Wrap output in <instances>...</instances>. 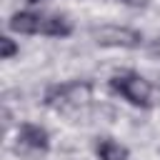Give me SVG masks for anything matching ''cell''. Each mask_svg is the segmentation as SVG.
I'll return each instance as SVG.
<instances>
[{
  "label": "cell",
  "instance_id": "obj_1",
  "mask_svg": "<svg viewBox=\"0 0 160 160\" xmlns=\"http://www.w3.org/2000/svg\"><path fill=\"white\" fill-rule=\"evenodd\" d=\"M10 30L20 35H50V38H68L72 32V25L62 15H42V12H15L10 18Z\"/></svg>",
  "mask_w": 160,
  "mask_h": 160
},
{
  "label": "cell",
  "instance_id": "obj_2",
  "mask_svg": "<svg viewBox=\"0 0 160 160\" xmlns=\"http://www.w3.org/2000/svg\"><path fill=\"white\" fill-rule=\"evenodd\" d=\"M90 90L92 85L90 82H82V80H70V82H60V85H50L45 90V98L42 102L52 110H60V112H68L72 108H80L82 102L90 100Z\"/></svg>",
  "mask_w": 160,
  "mask_h": 160
},
{
  "label": "cell",
  "instance_id": "obj_3",
  "mask_svg": "<svg viewBox=\"0 0 160 160\" xmlns=\"http://www.w3.org/2000/svg\"><path fill=\"white\" fill-rule=\"evenodd\" d=\"M110 88L120 98H125L130 105H135V108H150L152 105V88H150V82L142 75L132 72V70L115 72L110 78Z\"/></svg>",
  "mask_w": 160,
  "mask_h": 160
},
{
  "label": "cell",
  "instance_id": "obj_4",
  "mask_svg": "<svg viewBox=\"0 0 160 160\" xmlns=\"http://www.w3.org/2000/svg\"><path fill=\"white\" fill-rule=\"evenodd\" d=\"M92 40L100 48H140L142 45V32L132 30V28H122V25H100L92 30Z\"/></svg>",
  "mask_w": 160,
  "mask_h": 160
},
{
  "label": "cell",
  "instance_id": "obj_5",
  "mask_svg": "<svg viewBox=\"0 0 160 160\" xmlns=\"http://www.w3.org/2000/svg\"><path fill=\"white\" fill-rule=\"evenodd\" d=\"M18 138H20L22 145H28V148H32V150H48V148H50V135H48V130L40 128V125H35V122H22Z\"/></svg>",
  "mask_w": 160,
  "mask_h": 160
},
{
  "label": "cell",
  "instance_id": "obj_6",
  "mask_svg": "<svg viewBox=\"0 0 160 160\" xmlns=\"http://www.w3.org/2000/svg\"><path fill=\"white\" fill-rule=\"evenodd\" d=\"M95 152H98V158L100 160H128V148L125 145H120L118 140H112V138H100L98 142H95Z\"/></svg>",
  "mask_w": 160,
  "mask_h": 160
},
{
  "label": "cell",
  "instance_id": "obj_7",
  "mask_svg": "<svg viewBox=\"0 0 160 160\" xmlns=\"http://www.w3.org/2000/svg\"><path fill=\"white\" fill-rule=\"evenodd\" d=\"M15 52H18V45H15L10 38H0V58H2V60H10Z\"/></svg>",
  "mask_w": 160,
  "mask_h": 160
},
{
  "label": "cell",
  "instance_id": "obj_8",
  "mask_svg": "<svg viewBox=\"0 0 160 160\" xmlns=\"http://www.w3.org/2000/svg\"><path fill=\"white\" fill-rule=\"evenodd\" d=\"M120 2H125V5H130V8H145V5H148V0H120Z\"/></svg>",
  "mask_w": 160,
  "mask_h": 160
},
{
  "label": "cell",
  "instance_id": "obj_9",
  "mask_svg": "<svg viewBox=\"0 0 160 160\" xmlns=\"http://www.w3.org/2000/svg\"><path fill=\"white\" fill-rule=\"evenodd\" d=\"M25 2H30V5H35V2H40V0H25Z\"/></svg>",
  "mask_w": 160,
  "mask_h": 160
}]
</instances>
